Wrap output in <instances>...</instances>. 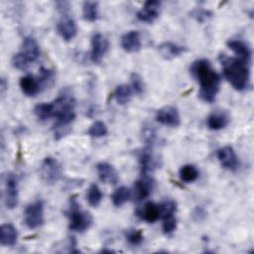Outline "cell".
Wrapping results in <instances>:
<instances>
[{
    "instance_id": "cell-21",
    "label": "cell",
    "mask_w": 254,
    "mask_h": 254,
    "mask_svg": "<svg viewBox=\"0 0 254 254\" xmlns=\"http://www.w3.org/2000/svg\"><path fill=\"white\" fill-rule=\"evenodd\" d=\"M229 116L227 113L222 111L212 112L206 119V125L208 129L217 131L225 128L229 123Z\"/></svg>"
},
{
    "instance_id": "cell-18",
    "label": "cell",
    "mask_w": 254,
    "mask_h": 254,
    "mask_svg": "<svg viewBox=\"0 0 254 254\" xmlns=\"http://www.w3.org/2000/svg\"><path fill=\"white\" fill-rule=\"evenodd\" d=\"M20 88L22 92L29 97H33L42 91L39 79L32 74L24 75L20 78Z\"/></svg>"
},
{
    "instance_id": "cell-22",
    "label": "cell",
    "mask_w": 254,
    "mask_h": 254,
    "mask_svg": "<svg viewBox=\"0 0 254 254\" xmlns=\"http://www.w3.org/2000/svg\"><path fill=\"white\" fill-rule=\"evenodd\" d=\"M18 232L11 223H4L0 227V242L5 246H13L16 244Z\"/></svg>"
},
{
    "instance_id": "cell-1",
    "label": "cell",
    "mask_w": 254,
    "mask_h": 254,
    "mask_svg": "<svg viewBox=\"0 0 254 254\" xmlns=\"http://www.w3.org/2000/svg\"><path fill=\"white\" fill-rule=\"evenodd\" d=\"M190 73L199 83L198 95L200 99L207 103H212L219 91L221 78L212 68L210 62L206 59L194 61L190 65Z\"/></svg>"
},
{
    "instance_id": "cell-26",
    "label": "cell",
    "mask_w": 254,
    "mask_h": 254,
    "mask_svg": "<svg viewBox=\"0 0 254 254\" xmlns=\"http://www.w3.org/2000/svg\"><path fill=\"white\" fill-rule=\"evenodd\" d=\"M198 175H199L198 170L196 169L195 166L191 164L184 165L179 171V176L181 181L187 184L194 182L198 178Z\"/></svg>"
},
{
    "instance_id": "cell-10",
    "label": "cell",
    "mask_w": 254,
    "mask_h": 254,
    "mask_svg": "<svg viewBox=\"0 0 254 254\" xmlns=\"http://www.w3.org/2000/svg\"><path fill=\"white\" fill-rule=\"evenodd\" d=\"M57 31L64 41H71L77 34V26L74 19L69 14L62 15L57 24Z\"/></svg>"
},
{
    "instance_id": "cell-23",
    "label": "cell",
    "mask_w": 254,
    "mask_h": 254,
    "mask_svg": "<svg viewBox=\"0 0 254 254\" xmlns=\"http://www.w3.org/2000/svg\"><path fill=\"white\" fill-rule=\"evenodd\" d=\"M151 149L152 148L150 147H146L139 154V165L142 175H148L156 167V161L154 159Z\"/></svg>"
},
{
    "instance_id": "cell-29",
    "label": "cell",
    "mask_w": 254,
    "mask_h": 254,
    "mask_svg": "<svg viewBox=\"0 0 254 254\" xmlns=\"http://www.w3.org/2000/svg\"><path fill=\"white\" fill-rule=\"evenodd\" d=\"M34 113L40 121H46L53 117V108L51 102L39 103L34 108Z\"/></svg>"
},
{
    "instance_id": "cell-19",
    "label": "cell",
    "mask_w": 254,
    "mask_h": 254,
    "mask_svg": "<svg viewBox=\"0 0 254 254\" xmlns=\"http://www.w3.org/2000/svg\"><path fill=\"white\" fill-rule=\"evenodd\" d=\"M158 51L162 58L166 60H172L186 53L187 48L173 42H164L158 46Z\"/></svg>"
},
{
    "instance_id": "cell-35",
    "label": "cell",
    "mask_w": 254,
    "mask_h": 254,
    "mask_svg": "<svg viewBox=\"0 0 254 254\" xmlns=\"http://www.w3.org/2000/svg\"><path fill=\"white\" fill-rule=\"evenodd\" d=\"M142 137L147 147L152 148L156 141V131L151 125H144L142 128Z\"/></svg>"
},
{
    "instance_id": "cell-36",
    "label": "cell",
    "mask_w": 254,
    "mask_h": 254,
    "mask_svg": "<svg viewBox=\"0 0 254 254\" xmlns=\"http://www.w3.org/2000/svg\"><path fill=\"white\" fill-rule=\"evenodd\" d=\"M190 17H192L199 23H203L212 17V12L207 9L195 8L190 12Z\"/></svg>"
},
{
    "instance_id": "cell-33",
    "label": "cell",
    "mask_w": 254,
    "mask_h": 254,
    "mask_svg": "<svg viewBox=\"0 0 254 254\" xmlns=\"http://www.w3.org/2000/svg\"><path fill=\"white\" fill-rule=\"evenodd\" d=\"M125 238L129 244L133 246H137L143 242L144 235L141 230L130 228L125 231Z\"/></svg>"
},
{
    "instance_id": "cell-42",
    "label": "cell",
    "mask_w": 254,
    "mask_h": 254,
    "mask_svg": "<svg viewBox=\"0 0 254 254\" xmlns=\"http://www.w3.org/2000/svg\"><path fill=\"white\" fill-rule=\"evenodd\" d=\"M5 88H6V84H5V79H4V78H2V80H1V92H2V93L4 92Z\"/></svg>"
},
{
    "instance_id": "cell-8",
    "label": "cell",
    "mask_w": 254,
    "mask_h": 254,
    "mask_svg": "<svg viewBox=\"0 0 254 254\" xmlns=\"http://www.w3.org/2000/svg\"><path fill=\"white\" fill-rule=\"evenodd\" d=\"M5 205L9 209H13L18 204L19 190H18V179L15 174L9 173L5 177Z\"/></svg>"
},
{
    "instance_id": "cell-24",
    "label": "cell",
    "mask_w": 254,
    "mask_h": 254,
    "mask_svg": "<svg viewBox=\"0 0 254 254\" xmlns=\"http://www.w3.org/2000/svg\"><path fill=\"white\" fill-rule=\"evenodd\" d=\"M42 88V91L44 89H47L51 86H53V84L55 83L56 80V74L55 71L53 69L50 68H46L44 66H42L39 70V75L37 76Z\"/></svg>"
},
{
    "instance_id": "cell-28",
    "label": "cell",
    "mask_w": 254,
    "mask_h": 254,
    "mask_svg": "<svg viewBox=\"0 0 254 254\" xmlns=\"http://www.w3.org/2000/svg\"><path fill=\"white\" fill-rule=\"evenodd\" d=\"M130 197H131V190L126 187H120L116 189L111 194L112 203L117 207L126 203L130 199Z\"/></svg>"
},
{
    "instance_id": "cell-12",
    "label": "cell",
    "mask_w": 254,
    "mask_h": 254,
    "mask_svg": "<svg viewBox=\"0 0 254 254\" xmlns=\"http://www.w3.org/2000/svg\"><path fill=\"white\" fill-rule=\"evenodd\" d=\"M161 1L149 0L144 3L142 8L137 12V19L144 23H153L160 15Z\"/></svg>"
},
{
    "instance_id": "cell-39",
    "label": "cell",
    "mask_w": 254,
    "mask_h": 254,
    "mask_svg": "<svg viewBox=\"0 0 254 254\" xmlns=\"http://www.w3.org/2000/svg\"><path fill=\"white\" fill-rule=\"evenodd\" d=\"M56 7H57V10L62 15L68 14V11H69V3L68 2H66V1H59V2L56 3Z\"/></svg>"
},
{
    "instance_id": "cell-34",
    "label": "cell",
    "mask_w": 254,
    "mask_h": 254,
    "mask_svg": "<svg viewBox=\"0 0 254 254\" xmlns=\"http://www.w3.org/2000/svg\"><path fill=\"white\" fill-rule=\"evenodd\" d=\"M130 81H131V88L135 93H137L139 95L144 93L145 84H144L142 76L139 73L132 72L130 75Z\"/></svg>"
},
{
    "instance_id": "cell-25",
    "label": "cell",
    "mask_w": 254,
    "mask_h": 254,
    "mask_svg": "<svg viewBox=\"0 0 254 254\" xmlns=\"http://www.w3.org/2000/svg\"><path fill=\"white\" fill-rule=\"evenodd\" d=\"M132 93H133V90L130 85L120 84L115 88L113 95L118 104L124 105L130 101L132 97Z\"/></svg>"
},
{
    "instance_id": "cell-6",
    "label": "cell",
    "mask_w": 254,
    "mask_h": 254,
    "mask_svg": "<svg viewBox=\"0 0 254 254\" xmlns=\"http://www.w3.org/2000/svg\"><path fill=\"white\" fill-rule=\"evenodd\" d=\"M44 217V204L42 200H36L30 203L24 211V223L30 229H36L43 225Z\"/></svg>"
},
{
    "instance_id": "cell-30",
    "label": "cell",
    "mask_w": 254,
    "mask_h": 254,
    "mask_svg": "<svg viewBox=\"0 0 254 254\" xmlns=\"http://www.w3.org/2000/svg\"><path fill=\"white\" fill-rule=\"evenodd\" d=\"M86 200L92 207H96L100 204L102 200V192L97 185L92 184L87 190L86 193Z\"/></svg>"
},
{
    "instance_id": "cell-32",
    "label": "cell",
    "mask_w": 254,
    "mask_h": 254,
    "mask_svg": "<svg viewBox=\"0 0 254 254\" xmlns=\"http://www.w3.org/2000/svg\"><path fill=\"white\" fill-rule=\"evenodd\" d=\"M160 204L161 209V218H167L173 216L174 213L177 211V203L173 199H165Z\"/></svg>"
},
{
    "instance_id": "cell-41",
    "label": "cell",
    "mask_w": 254,
    "mask_h": 254,
    "mask_svg": "<svg viewBox=\"0 0 254 254\" xmlns=\"http://www.w3.org/2000/svg\"><path fill=\"white\" fill-rule=\"evenodd\" d=\"M69 252L78 253L79 250L76 249V241L74 237H69Z\"/></svg>"
},
{
    "instance_id": "cell-27",
    "label": "cell",
    "mask_w": 254,
    "mask_h": 254,
    "mask_svg": "<svg viewBox=\"0 0 254 254\" xmlns=\"http://www.w3.org/2000/svg\"><path fill=\"white\" fill-rule=\"evenodd\" d=\"M82 17L87 22H94L98 18V3L85 1L82 4Z\"/></svg>"
},
{
    "instance_id": "cell-40",
    "label": "cell",
    "mask_w": 254,
    "mask_h": 254,
    "mask_svg": "<svg viewBox=\"0 0 254 254\" xmlns=\"http://www.w3.org/2000/svg\"><path fill=\"white\" fill-rule=\"evenodd\" d=\"M192 217L196 221H200L205 217V211L201 207H196L192 212Z\"/></svg>"
},
{
    "instance_id": "cell-17",
    "label": "cell",
    "mask_w": 254,
    "mask_h": 254,
    "mask_svg": "<svg viewBox=\"0 0 254 254\" xmlns=\"http://www.w3.org/2000/svg\"><path fill=\"white\" fill-rule=\"evenodd\" d=\"M20 53H22V55L28 60L30 64L36 62L41 55L40 47L37 41L31 36H27L23 39L22 50L20 51Z\"/></svg>"
},
{
    "instance_id": "cell-9",
    "label": "cell",
    "mask_w": 254,
    "mask_h": 254,
    "mask_svg": "<svg viewBox=\"0 0 254 254\" xmlns=\"http://www.w3.org/2000/svg\"><path fill=\"white\" fill-rule=\"evenodd\" d=\"M155 119L160 124L169 127H178L181 124V116L178 109L171 105L164 106L157 110Z\"/></svg>"
},
{
    "instance_id": "cell-11",
    "label": "cell",
    "mask_w": 254,
    "mask_h": 254,
    "mask_svg": "<svg viewBox=\"0 0 254 254\" xmlns=\"http://www.w3.org/2000/svg\"><path fill=\"white\" fill-rule=\"evenodd\" d=\"M216 157L221 167L228 171H236L239 167L238 157L231 146H223L216 151Z\"/></svg>"
},
{
    "instance_id": "cell-7",
    "label": "cell",
    "mask_w": 254,
    "mask_h": 254,
    "mask_svg": "<svg viewBox=\"0 0 254 254\" xmlns=\"http://www.w3.org/2000/svg\"><path fill=\"white\" fill-rule=\"evenodd\" d=\"M109 50V41L108 39L100 34L95 33L91 38V51H90V60L93 64L101 63L104 56Z\"/></svg>"
},
{
    "instance_id": "cell-2",
    "label": "cell",
    "mask_w": 254,
    "mask_h": 254,
    "mask_svg": "<svg viewBox=\"0 0 254 254\" xmlns=\"http://www.w3.org/2000/svg\"><path fill=\"white\" fill-rule=\"evenodd\" d=\"M52 103L53 117L57 119L54 125L55 139L59 140L70 131V125L75 119V100L70 93L60 94Z\"/></svg>"
},
{
    "instance_id": "cell-20",
    "label": "cell",
    "mask_w": 254,
    "mask_h": 254,
    "mask_svg": "<svg viewBox=\"0 0 254 254\" xmlns=\"http://www.w3.org/2000/svg\"><path fill=\"white\" fill-rule=\"evenodd\" d=\"M226 46L236 55V58L244 60L246 62H250L251 59V50L247 44H245L241 40L230 39L226 42Z\"/></svg>"
},
{
    "instance_id": "cell-5",
    "label": "cell",
    "mask_w": 254,
    "mask_h": 254,
    "mask_svg": "<svg viewBox=\"0 0 254 254\" xmlns=\"http://www.w3.org/2000/svg\"><path fill=\"white\" fill-rule=\"evenodd\" d=\"M41 179L48 185L57 183L62 177V167L53 157H46L40 166Z\"/></svg>"
},
{
    "instance_id": "cell-31",
    "label": "cell",
    "mask_w": 254,
    "mask_h": 254,
    "mask_svg": "<svg viewBox=\"0 0 254 254\" xmlns=\"http://www.w3.org/2000/svg\"><path fill=\"white\" fill-rule=\"evenodd\" d=\"M107 126L102 121H95L93 122L87 130V135L92 138H100L107 134Z\"/></svg>"
},
{
    "instance_id": "cell-37",
    "label": "cell",
    "mask_w": 254,
    "mask_h": 254,
    "mask_svg": "<svg viewBox=\"0 0 254 254\" xmlns=\"http://www.w3.org/2000/svg\"><path fill=\"white\" fill-rule=\"evenodd\" d=\"M12 65L17 68V69H27L28 66L30 65V63L28 62V60L22 55V53H17L12 57Z\"/></svg>"
},
{
    "instance_id": "cell-4",
    "label": "cell",
    "mask_w": 254,
    "mask_h": 254,
    "mask_svg": "<svg viewBox=\"0 0 254 254\" xmlns=\"http://www.w3.org/2000/svg\"><path fill=\"white\" fill-rule=\"evenodd\" d=\"M69 219L68 228L74 232H83L92 224V216L89 212L82 210L74 197H70L69 207L66 212Z\"/></svg>"
},
{
    "instance_id": "cell-13",
    "label": "cell",
    "mask_w": 254,
    "mask_h": 254,
    "mask_svg": "<svg viewBox=\"0 0 254 254\" xmlns=\"http://www.w3.org/2000/svg\"><path fill=\"white\" fill-rule=\"evenodd\" d=\"M154 180L148 175H142L134 184V195L136 200L141 201L149 197L154 189Z\"/></svg>"
},
{
    "instance_id": "cell-38",
    "label": "cell",
    "mask_w": 254,
    "mask_h": 254,
    "mask_svg": "<svg viewBox=\"0 0 254 254\" xmlns=\"http://www.w3.org/2000/svg\"><path fill=\"white\" fill-rule=\"evenodd\" d=\"M177 224H178V221H177V218L174 217V215L164 218V222L162 224V230L167 235L172 234L176 230Z\"/></svg>"
},
{
    "instance_id": "cell-3",
    "label": "cell",
    "mask_w": 254,
    "mask_h": 254,
    "mask_svg": "<svg viewBox=\"0 0 254 254\" xmlns=\"http://www.w3.org/2000/svg\"><path fill=\"white\" fill-rule=\"evenodd\" d=\"M218 60L222 66L225 79L237 91L245 90L249 85L250 69L249 63L239 58L219 55Z\"/></svg>"
},
{
    "instance_id": "cell-15",
    "label": "cell",
    "mask_w": 254,
    "mask_h": 254,
    "mask_svg": "<svg viewBox=\"0 0 254 254\" xmlns=\"http://www.w3.org/2000/svg\"><path fill=\"white\" fill-rule=\"evenodd\" d=\"M96 171L99 180L108 185H116L119 181V176L115 168L107 162H100L96 165Z\"/></svg>"
},
{
    "instance_id": "cell-14",
    "label": "cell",
    "mask_w": 254,
    "mask_h": 254,
    "mask_svg": "<svg viewBox=\"0 0 254 254\" xmlns=\"http://www.w3.org/2000/svg\"><path fill=\"white\" fill-rule=\"evenodd\" d=\"M136 215L148 223H154L161 218L160 204L154 201H148L137 209Z\"/></svg>"
},
{
    "instance_id": "cell-16",
    "label": "cell",
    "mask_w": 254,
    "mask_h": 254,
    "mask_svg": "<svg viewBox=\"0 0 254 254\" xmlns=\"http://www.w3.org/2000/svg\"><path fill=\"white\" fill-rule=\"evenodd\" d=\"M121 48L127 53H136L141 49V37L138 31L131 30L125 33L120 40Z\"/></svg>"
}]
</instances>
